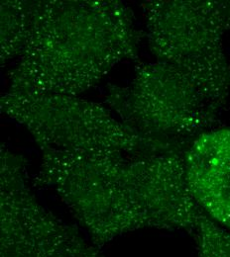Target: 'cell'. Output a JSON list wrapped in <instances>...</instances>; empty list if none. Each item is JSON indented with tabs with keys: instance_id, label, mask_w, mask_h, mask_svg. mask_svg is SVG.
Returning a JSON list of instances; mask_svg holds the SVG:
<instances>
[{
	"instance_id": "9",
	"label": "cell",
	"mask_w": 230,
	"mask_h": 257,
	"mask_svg": "<svg viewBox=\"0 0 230 257\" xmlns=\"http://www.w3.org/2000/svg\"><path fill=\"white\" fill-rule=\"evenodd\" d=\"M199 257H230V229L202 212L193 231Z\"/></svg>"
},
{
	"instance_id": "6",
	"label": "cell",
	"mask_w": 230,
	"mask_h": 257,
	"mask_svg": "<svg viewBox=\"0 0 230 257\" xmlns=\"http://www.w3.org/2000/svg\"><path fill=\"white\" fill-rule=\"evenodd\" d=\"M1 257H104L79 230L46 210L28 185L27 161L0 149Z\"/></svg>"
},
{
	"instance_id": "3",
	"label": "cell",
	"mask_w": 230,
	"mask_h": 257,
	"mask_svg": "<svg viewBox=\"0 0 230 257\" xmlns=\"http://www.w3.org/2000/svg\"><path fill=\"white\" fill-rule=\"evenodd\" d=\"M142 7L156 62L176 69L220 111L230 94V64L223 47L230 31V1H147Z\"/></svg>"
},
{
	"instance_id": "5",
	"label": "cell",
	"mask_w": 230,
	"mask_h": 257,
	"mask_svg": "<svg viewBox=\"0 0 230 257\" xmlns=\"http://www.w3.org/2000/svg\"><path fill=\"white\" fill-rule=\"evenodd\" d=\"M105 102L129 127L185 152L219 122L220 111L176 69L159 62L139 65L128 86L109 85Z\"/></svg>"
},
{
	"instance_id": "1",
	"label": "cell",
	"mask_w": 230,
	"mask_h": 257,
	"mask_svg": "<svg viewBox=\"0 0 230 257\" xmlns=\"http://www.w3.org/2000/svg\"><path fill=\"white\" fill-rule=\"evenodd\" d=\"M141 35L121 1H31V26L7 92L78 96L138 57Z\"/></svg>"
},
{
	"instance_id": "4",
	"label": "cell",
	"mask_w": 230,
	"mask_h": 257,
	"mask_svg": "<svg viewBox=\"0 0 230 257\" xmlns=\"http://www.w3.org/2000/svg\"><path fill=\"white\" fill-rule=\"evenodd\" d=\"M0 109L27 128L39 148L87 157L183 154L164 141L129 127L102 105L78 96L6 92Z\"/></svg>"
},
{
	"instance_id": "7",
	"label": "cell",
	"mask_w": 230,
	"mask_h": 257,
	"mask_svg": "<svg viewBox=\"0 0 230 257\" xmlns=\"http://www.w3.org/2000/svg\"><path fill=\"white\" fill-rule=\"evenodd\" d=\"M186 170L198 206L230 229V128L200 135L186 154Z\"/></svg>"
},
{
	"instance_id": "8",
	"label": "cell",
	"mask_w": 230,
	"mask_h": 257,
	"mask_svg": "<svg viewBox=\"0 0 230 257\" xmlns=\"http://www.w3.org/2000/svg\"><path fill=\"white\" fill-rule=\"evenodd\" d=\"M1 63L19 58L28 41L31 1H1Z\"/></svg>"
},
{
	"instance_id": "2",
	"label": "cell",
	"mask_w": 230,
	"mask_h": 257,
	"mask_svg": "<svg viewBox=\"0 0 230 257\" xmlns=\"http://www.w3.org/2000/svg\"><path fill=\"white\" fill-rule=\"evenodd\" d=\"M34 183L56 193L100 247L153 228L156 157H87L42 147Z\"/></svg>"
}]
</instances>
